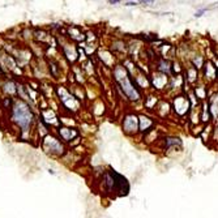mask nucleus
Wrapping results in <instances>:
<instances>
[{
	"label": "nucleus",
	"mask_w": 218,
	"mask_h": 218,
	"mask_svg": "<svg viewBox=\"0 0 218 218\" xmlns=\"http://www.w3.org/2000/svg\"><path fill=\"white\" fill-rule=\"evenodd\" d=\"M114 77H115L116 85H119V88L122 89L123 95H125L129 101H133V102H137L141 99V89L136 85L135 79L131 76L125 65H116L114 68Z\"/></svg>",
	"instance_id": "obj_1"
},
{
	"label": "nucleus",
	"mask_w": 218,
	"mask_h": 218,
	"mask_svg": "<svg viewBox=\"0 0 218 218\" xmlns=\"http://www.w3.org/2000/svg\"><path fill=\"white\" fill-rule=\"evenodd\" d=\"M103 183H105L106 191L115 196H127L129 193V183L127 178L114 171L112 169H110L106 173Z\"/></svg>",
	"instance_id": "obj_2"
},
{
	"label": "nucleus",
	"mask_w": 218,
	"mask_h": 218,
	"mask_svg": "<svg viewBox=\"0 0 218 218\" xmlns=\"http://www.w3.org/2000/svg\"><path fill=\"white\" fill-rule=\"evenodd\" d=\"M13 119L17 122V124L22 128V131H26L31 123V112L29 111V107L24 102H18L13 110Z\"/></svg>",
	"instance_id": "obj_3"
},
{
	"label": "nucleus",
	"mask_w": 218,
	"mask_h": 218,
	"mask_svg": "<svg viewBox=\"0 0 218 218\" xmlns=\"http://www.w3.org/2000/svg\"><path fill=\"white\" fill-rule=\"evenodd\" d=\"M175 114L178 116H186L191 111V101L188 97L184 95H175L173 99V106H171Z\"/></svg>",
	"instance_id": "obj_4"
},
{
	"label": "nucleus",
	"mask_w": 218,
	"mask_h": 218,
	"mask_svg": "<svg viewBox=\"0 0 218 218\" xmlns=\"http://www.w3.org/2000/svg\"><path fill=\"white\" fill-rule=\"evenodd\" d=\"M123 131L127 135H136L139 132V115L127 114L123 120Z\"/></svg>",
	"instance_id": "obj_5"
},
{
	"label": "nucleus",
	"mask_w": 218,
	"mask_h": 218,
	"mask_svg": "<svg viewBox=\"0 0 218 218\" xmlns=\"http://www.w3.org/2000/svg\"><path fill=\"white\" fill-rule=\"evenodd\" d=\"M150 77V84H152V88L156 89V90H163L165 88H167L169 85V81H170V77L169 74L163 73V72L157 71L156 73H153Z\"/></svg>",
	"instance_id": "obj_6"
},
{
	"label": "nucleus",
	"mask_w": 218,
	"mask_h": 218,
	"mask_svg": "<svg viewBox=\"0 0 218 218\" xmlns=\"http://www.w3.org/2000/svg\"><path fill=\"white\" fill-rule=\"evenodd\" d=\"M202 68H204V77L208 82H213L218 80V69L213 64L212 60H206L202 65Z\"/></svg>",
	"instance_id": "obj_7"
},
{
	"label": "nucleus",
	"mask_w": 218,
	"mask_h": 218,
	"mask_svg": "<svg viewBox=\"0 0 218 218\" xmlns=\"http://www.w3.org/2000/svg\"><path fill=\"white\" fill-rule=\"evenodd\" d=\"M154 127V120L146 115H139V132L146 133L150 132Z\"/></svg>",
	"instance_id": "obj_8"
},
{
	"label": "nucleus",
	"mask_w": 218,
	"mask_h": 218,
	"mask_svg": "<svg viewBox=\"0 0 218 218\" xmlns=\"http://www.w3.org/2000/svg\"><path fill=\"white\" fill-rule=\"evenodd\" d=\"M186 81L190 84H196L198 82V69L193 65H190L186 69Z\"/></svg>",
	"instance_id": "obj_9"
},
{
	"label": "nucleus",
	"mask_w": 218,
	"mask_h": 218,
	"mask_svg": "<svg viewBox=\"0 0 218 218\" xmlns=\"http://www.w3.org/2000/svg\"><path fill=\"white\" fill-rule=\"evenodd\" d=\"M183 146V142L179 137H166L165 139V149H176Z\"/></svg>",
	"instance_id": "obj_10"
},
{
	"label": "nucleus",
	"mask_w": 218,
	"mask_h": 218,
	"mask_svg": "<svg viewBox=\"0 0 218 218\" xmlns=\"http://www.w3.org/2000/svg\"><path fill=\"white\" fill-rule=\"evenodd\" d=\"M195 95H196V98H198L200 101H205V99L208 98V89L205 88V85L195 86Z\"/></svg>",
	"instance_id": "obj_11"
},
{
	"label": "nucleus",
	"mask_w": 218,
	"mask_h": 218,
	"mask_svg": "<svg viewBox=\"0 0 218 218\" xmlns=\"http://www.w3.org/2000/svg\"><path fill=\"white\" fill-rule=\"evenodd\" d=\"M144 105H145V107H146L148 110H153V108H156L157 97H156V95H149L148 98H145Z\"/></svg>",
	"instance_id": "obj_12"
},
{
	"label": "nucleus",
	"mask_w": 218,
	"mask_h": 218,
	"mask_svg": "<svg viewBox=\"0 0 218 218\" xmlns=\"http://www.w3.org/2000/svg\"><path fill=\"white\" fill-rule=\"evenodd\" d=\"M192 65L193 67H196V68L200 71L201 68H202V65H204V63H205V60H204V58H202V55H195V56L192 58Z\"/></svg>",
	"instance_id": "obj_13"
},
{
	"label": "nucleus",
	"mask_w": 218,
	"mask_h": 218,
	"mask_svg": "<svg viewBox=\"0 0 218 218\" xmlns=\"http://www.w3.org/2000/svg\"><path fill=\"white\" fill-rule=\"evenodd\" d=\"M60 135H62V137L65 140V141H69V140H72L73 136H76L77 133L73 132L72 129H69L68 132H67V128H63V131H60Z\"/></svg>",
	"instance_id": "obj_14"
},
{
	"label": "nucleus",
	"mask_w": 218,
	"mask_h": 218,
	"mask_svg": "<svg viewBox=\"0 0 218 218\" xmlns=\"http://www.w3.org/2000/svg\"><path fill=\"white\" fill-rule=\"evenodd\" d=\"M206 11H208V8H202V9H200V11H197V12L195 13V17H196V18L201 17V16H202V14H204Z\"/></svg>",
	"instance_id": "obj_15"
},
{
	"label": "nucleus",
	"mask_w": 218,
	"mask_h": 218,
	"mask_svg": "<svg viewBox=\"0 0 218 218\" xmlns=\"http://www.w3.org/2000/svg\"><path fill=\"white\" fill-rule=\"evenodd\" d=\"M124 5H127V7H135V5H139V3H137V1H135V0H131V1L124 3Z\"/></svg>",
	"instance_id": "obj_16"
},
{
	"label": "nucleus",
	"mask_w": 218,
	"mask_h": 218,
	"mask_svg": "<svg viewBox=\"0 0 218 218\" xmlns=\"http://www.w3.org/2000/svg\"><path fill=\"white\" fill-rule=\"evenodd\" d=\"M140 4H152L154 3V0H139Z\"/></svg>",
	"instance_id": "obj_17"
},
{
	"label": "nucleus",
	"mask_w": 218,
	"mask_h": 218,
	"mask_svg": "<svg viewBox=\"0 0 218 218\" xmlns=\"http://www.w3.org/2000/svg\"><path fill=\"white\" fill-rule=\"evenodd\" d=\"M122 0H108V4H118V3H120Z\"/></svg>",
	"instance_id": "obj_18"
}]
</instances>
